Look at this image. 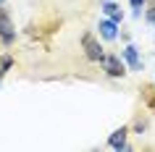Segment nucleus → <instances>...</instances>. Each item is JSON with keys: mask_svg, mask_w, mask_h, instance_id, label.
<instances>
[{"mask_svg": "<svg viewBox=\"0 0 155 152\" xmlns=\"http://www.w3.org/2000/svg\"><path fill=\"white\" fill-rule=\"evenodd\" d=\"M82 47H84V55L90 58V60H95V63H100V60H103V55H105V53H103V47H100V42L95 40L92 34H84V37H82Z\"/></svg>", "mask_w": 155, "mask_h": 152, "instance_id": "f257e3e1", "label": "nucleus"}, {"mask_svg": "<svg viewBox=\"0 0 155 152\" xmlns=\"http://www.w3.org/2000/svg\"><path fill=\"white\" fill-rule=\"evenodd\" d=\"M100 66H103V68H105V73H108V76H113V79H118V76H124V73H126V66L121 63V58H118V55H103Z\"/></svg>", "mask_w": 155, "mask_h": 152, "instance_id": "f03ea898", "label": "nucleus"}, {"mask_svg": "<svg viewBox=\"0 0 155 152\" xmlns=\"http://www.w3.org/2000/svg\"><path fill=\"white\" fill-rule=\"evenodd\" d=\"M0 40H3V45H11V42L16 40V29L11 24V16L3 8H0Z\"/></svg>", "mask_w": 155, "mask_h": 152, "instance_id": "7ed1b4c3", "label": "nucleus"}, {"mask_svg": "<svg viewBox=\"0 0 155 152\" xmlns=\"http://www.w3.org/2000/svg\"><path fill=\"white\" fill-rule=\"evenodd\" d=\"M121 55H124V60L129 63L131 71H142V60H139V53H137L134 45H126V47L121 50Z\"/></svg>", "mask_w": 155, "mask_h": 152, "instance_id": "20e7f679", "label": "nucleus"}, {"mask_svg": "<svg viewBox=\"0 0 155 152\" xmlns=\"http://www.w3.org/2000/svg\"><path fill=\"white\" fill-rule=\"evenodd\" d=\"M126 134H129V128H116L113 134L108 136V147H113V150H126Z\"/></svg>", "mask_w": 155, "mask_h": 152, "instance_id": "39448f33", "label": "nucleus"}, {"mask_svg": "<svg viewBox=\"0 0 155 152\" xmlns=\"http://www.w3.org/2000/svg\"><path fill=\"white\" fill-rule=\"evenodd\" d=\"M97 29H100V37H103V40H116V37H118V24L110 21V18H103L97 24Z\"/></svg>", "mask_w": 155, "mask_h": 152, "instance_id": "423d86ee", "label": "nucleus"}, {"mask_svg": "<svg viewBox=\"0 0 155 152\" xmlns=\"http://www.w3.org/2000/svg\"><path fill=\"white\" fill-rule=\"evenodd\" d=\"M11 66H13V58H11V55H3V58H0V71H3V73L8 71Z\"/></svg>", "mask_w": 155, "mask_h": 152, "instance_id": "0eeeda50", "label": "nucleus"}, {"mask_svg": "<svg viewBox=\"0 0 155 152\" xmlns=\"http://www.w3.org/2000/svg\"><path fill=\"white\" fill-rule=\"evenodd\" d=\"M103 11L110 16V13H116V11H118V5H116V3H110V0H105V3H103Z\"/></svg>", "mask_w": 155, "mask_h": 152, "instance_id": "6e6552de", "label": "nucleus"}, {"mask_svg": "<svg viewBox=\"0 0 155 152\" xmlns=\"http://www.w3.org/2000/svg\"><path fill=\"white\" fill-rule=\"evenodd\" d=\"M142 5H145V0H131V8H134V16H139V13H142Z\"/></svg>", "mask_w": 155, "mask_h": 152, "instance_id": "1a4fd4ad", "label": "nucleus"}, {"mask_svg": "<svg viewBox=\"0 0 155 152\" xmlns=\"http://www.w3.org/2000/svg\"><path fill=\"white\" fill-rule=\"evenodd\" d=\"M110 21H116V24H121V21H124V13H121V8L116 11V13H110Z\"/></svg>", "mask_w": 155, "mask_h": 152, "instance_id": "9d476101", "label": "nucleus"}, {"mask_svg": "<svg viewBox=\"0 0 155 152\" xmlns=\"http://www.w3.org/2000/svg\"><path fill=\"white\" fill-rule=\"evenodd\" d=\"M145 18L150 21V24H155V8H150V11H147V13H145Z\"/></svg>", "mask_w": 155, "mask_h": 152, "instance_id": "9b49d317", "label": "nucleus"}, {"mask_svg": "<svg viewBox=\"0 0 155 152\" xmlns=\"http://www.w3.org/2000/svg\"><path fill=\"white\" fill-rule=\"evenodd\" d=\"M3 76H5V73H3V71H0V81H3Z\"/></svg>", "mask_w": 155, "mask_h": 152, "instance_id": "f8f14e48", "label": "nucleus"}, {"mask_svg": "<svg viewBox=\"0 0 155 152\" xmlns=\"http://www.w3.org/2000/svg\"><path fill=\"white\" fill-rule=\"evenodd\" d=\"M3 3H5V0H0V5H3Z\"/></svg>", "mask_w": 155, "mask_h": 152, "instance_id": "ddd939ff", "label": "nucleus"}]
</instances>
